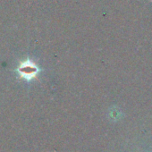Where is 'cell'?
<instances>
[{
  "mask_svg": "<svg viewBox=\"0 0 152 152\" xmlns=\"http://www.w3.org/2000/svg\"><path fill=\"white\" fill-rule=\"evenodd\" d=\"M17 72L21 78L25 79L26 81H31L37 77L39 69L31 60H26L20 64Z\"/></svg>",
  "mask_w": 152,
  "mask_h": 152,
  "instance_id": "obj_1",
  "label": "cell"
}]
</instances>
